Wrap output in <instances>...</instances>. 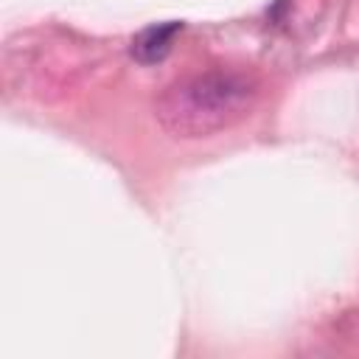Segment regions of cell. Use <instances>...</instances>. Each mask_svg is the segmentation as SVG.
Instances as JSON below:
<instances>
[{
	"instance_id": "obj_1",
	"label": "cell",
	"mask_w": 359,
	"mask_h": 359,
	"mask_svg": "<svg viewBox=\"0 0 359 359\" xmlns=\"http://www.w3.org/2000/svg\"><path fill=\"white\" fill-rule=\"evenodd\" d=\"M258 79L238 67H210L171 81L154 98V118L171 137H210L255 107Z\"/></svg>"
},
{
	"instance_id": "obj_2",
	"label": "cell",
	"mask_w": 359,
	"mask_h": 359,
	"mask_svg": "<svg viewBox=\"0 0 359 359\" xmlns=\"http://www.w3.org/2000/svg\"><path fill=\"white\" fill-rule=\"evenodd\" d=\"M180 31H182V22H180V20H165V22L146 25V28L137 31L135 39H132V56H135L140 65H154V62L165 59Z\"/></svg>"
}]
</instances>
